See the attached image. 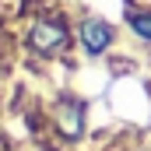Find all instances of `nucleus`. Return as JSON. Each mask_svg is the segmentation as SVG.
Masks as SVG:
<instances>
[{
	"instance_id": "f257e3e1",
	"label": "nucleus",
	"mask_w": 151,
	"mask_h": 151,
	"mask_svg": "<svg viewBox=\"0 0 151 151\" xmlns=\"http://www.w3.org/2000/svg\"><path fill=\"white\" fill-rule=\"evenodd\" d=\"M77 42H81L84 56H102V53L116 42V28L106 18H84L81 28H77Z\"/></svg>"
},
{
	"instance_id": "f03ea898",
	"label": "nucleus",
	"mask_w": 151,
	"mask_h": 151,
	"mask_svg": "<svg viewBox=\"0 0 151 151\" xmlns=\"http://www.w3.org/2000/svg\"><path fill=\"white\" fill-rule=\"evenodd\" d=\"M28 42H32V49H39V53H60L70 42V32H67V25L60 18H42V21L32 25Z\"/></svg>"
},
{
	"instance_id": "7ed1b4c3",
	"label": "nucleus",
	"mask_w": 151,
	"mask_h": 151,
	"mask_svg": "<svg viewBox=\"0 0 151 151\" xmlns=\"http://www.w3.org/2000/svg\"><path fill=\"white\" fill-rule=\"evenodd\" d=\"M127 25H130V32L137 39L151 42V11H130L127 14Z\"/></svg>"
}]
</instances>
